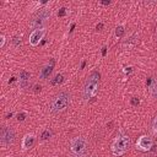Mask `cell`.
Segmentation results:
<instances>
[{
	"mask_svg": "<svg viewBox=\"0 0 157 157\" xmlns=\"http://www.w3.org/2000/svg\"><path fill=\"white\" fill-rule=\"evenodd\" d=\"M98 86H99V74L95 71L86 78L82 88V98L85 102H90V99L96 96L98 91Z\"/></svg>",
	"mask_w": 157,
	"mask_h": 157,
	"instance_id": "cell-1",
	"label": "cell"
},
{
	"mask_svg": "<svg viewBox=\"0 0 157 157\" xmlns=\"http://www.w3.org/2000/svg\"><path fill=\"white\" fill-rule=\"evenodd\" d=\"M130 147V138L124 133H119L112 142V152L114 156H123Z\"/></svg>",
	"mask_w": 157,
	"mask_h": 157,
	"instance_id": "cell-2",
	"label": "cell"
},
{
	"mask_svg": "<svg viewBox=\"0 0 157 157\" xmlns=\"http://www.w3.org/2000/svg\"><path fill=\"white\" fill-rule=\"evenodd\" d=\"M69 102H70V95L68 92H60L52 99L49 109L54 114L61 113V112H64L66 108H68Z\"/></svg>",
	"mask_w": 157,
	"mask_h": 157,
	"instance_id": "cell-3",
	"label": "cell"
},
{
	"mask_svg": "<svg viewBox=\"0 0 157 157\" xmlns=\"http://www.w3.org/2000/svg\"><path fill=\"white\" fill-rule=\"evenodd\" d=\"M70 150L71 152L77 156V157H82L87 153V150H88V144H87V140L82 136H77V138H74L71 141H70Z\"/></svg>",
	"mask_w": 157,
	"mask_h": 157,
	"instance_id": "cell-4",
	"label": "cell"
},
{
	"mask_svg": "<svg viewBox=\"0 0 157 157\" xmlns=\"http://www.w3.org/2000/svg\"><path fill=\"white\" fill-rule=\"evenodd\" d=\"M50 15H52V13H50L49 9H42L39 13H38L35 17H33V20L31 21L30 27H31L32 30H37V28L44 27L43 24L50 17Z\"/></svg>",
	"mask_w": 157,
	"mask_h": 157,
	"instance_id": "cell-5",
	"label": "cell"
},
{
	"mask_svg": "<svg viewBox=\"0 0 157 157\" xmlns=\"http://www.w3.org/2000/svg\"><path fill=\"white\" fill-rule=\"evenodd\" d=\"M15 131L9 128V127H4L1 128V131H0V142L4 147L6 146H10V145H13L15 142Z\"/></svg>",
	"mask_w": 157,
	"mask_h": 157,
	"instance_id": "cell-6",
	"label": "cell"
},
{
	"mask_svg": "<svg viewBox=\"0 0 157 157\" xmlns=\"http://www.w3.org/2000/svg\"><path fill=\"white\" fill-rule=\"evenodd\" d=\"M135 146H136V150L141 152H149L153 146V141L149 135H141L136 140Z\"/></svg>",
	"mask_w": 157,
	"mask_h": 157,
	"instance_id": "cell-7",
	"label": "cell"
},
{
	"mask_svg": "<svg viewBox=\"0 0 157 157\" xmlns=\"http://www.w3.org/2000/svg\"><path fill=\"white\" fill-rule=\"evenodd\" d=\"M46 33H47V28L46 27H41V28H37V30H33L31 32L30 39H28L30 44L32 47H37L38 44L42 42V39L44 38Z\"/></svg>",
	"mask_w": 157,
	"mask_h": 157,
	"instance_id": "cell-8",
	"label": "cell"
},
{
	"mask_svg": "<svg viewBox=\"0 0 157 157\" xmlns=\"http://www.w3.org/2000/svg\"><path fill=\"white\" fill-rule=\"evenodd\" d=\"M53 69H54V60L52 59L50 63L42 66V69L39 71V78H42V80H48L53 73Z\"/></svg>",
	"mask_w": 157,
	"mask_h": 157,
	"instance_id": "cell-9",
	"label": "cell"
},
{
	"mask_svg": "<svg viewBox=\"0 0 157 157\" xmlns=\"http://www.w3.org/2000/svg\"><path fill=\"white\" fill-rule=\"evenodd\" d=\"M36 142V136L33 134H26L22 139V150L26 151L31 147H33V145Z\"/></svg>",
	"mask_w": 157,
	"mask_h": 157,
	"instance_id": "cell-10",
	"label": "cell"
},
{
	"mask_svg": "<svg viewBox=\"0 0 157 157\" xmlns=\"http://www.w3.org/2000/svg\"><path fill=\"white\" fill-rule=\"evenodd\" d=\"M30 78H31V73L26 71V70H22L20 71V75H19V80L21 82V86H27V82L30 81Z\"/></svg>",
	"mask_w": 157,
	"mask_h": 157,
	"instance_id": "cell-11",
	"label": "cell"
},
{
	"mask_svg": "<svg viewBox=\"0 0 157 157\" xmlns=\"http://www.w3.org/2000/svg\"><path fill=\"white\" fill-rule=\"evenodd\" d=\"M149 91H150L151 97L155 98V99H157V78H153V80H152Z\"/></svg>",
	"mask_w": 157,
	"mask_h": 157,
	"instance_id": "cell-12",
	"label": "cell"
},
{
	"mask_svg": "<svg viewBox=\"0 0 157 157\" xmlns=\"http://www.w3.org/2000/svg\"><path fill=\"white\" fill-rule=\"evenodd\" d=\"M63 81H64V76H63L61 74H58V75L54 76V78H52V80H50V85H52V86H58V85H60Z\"/></svg>",
	"mask_w": 157,
	"mask_h": 157,
	"instance_id": "cell-13",
	"label": "cell"
},
{
	"mask_svg": "<svg viewBox=\"0 0 157 157\" xmlns=\"http://www.w3.org/2000/svg\"><path fill=\"white\" fill-rule=\"evenodd\" d=\"M52 135H53V133H52V130H49V129H46L43 133H42V140L43 141H46V140H49L50 138H52Z\"/></svg>",
	"mask_w": 157,
	"mask_h": 157,
	"instance_id": "cell-14",
	"label": "cell"
},
{
	"mask_svg": "<svg viewBox=\"0 0 157 157\" xmlns=\"http://www.w3.org/2000/svg\"><path fill=\"white\" fill-rule=\"evenodd\" d=\"M124 32H125L124 26H118V27L116 28V37H117V38H121L123 36H124Z\"/></svg>",
	"mask_w": 157,
	"mask_h": 157,
	"instance_id": "cell-15",
	"label": "cell"
},
{
	"mask_svg": "<svg viewBox=\"0 0 157 157\" xmlns=\"http://www.w3.org/2000/svg\"><path fill=\"white\" fill-rule=\"evenodd\" d=\"M13 43H14V46H15V47H19L20 44H21V37L15 36V37L13 38Z\"/></svg>",
	"mask_w": 157,
	"mask_h": 157,
	"instance_id": "cell-16",
	"label": "cell"
},
{
	"mask_svg": "<svg viewBox=\"0 0 157 157\" xmlns=\"http://www.w3.org/2000/svg\"><path fill=\"white\" fill-rule=\"evenodd\" d=\"M152 130H153V133L157 134V116H156V118L152 121Z\"/></svg>",
	"mask_w": 157,
	"mask_h": 157,
	"instance_id": "cell-17",
	"label": "cell"
},
{
	"mask_svg": "<svg viewBox=\"0 0 157 157\" xmlns=\"http://www.w3.org/2000/svg\"><path fill=\"white\" fill-rule=\"evenodd\" d=\"M131 104H133V106H139V104H140V99L136 98V97H133V98H131Z\"/></svg>",
	"mask_w": 157,
	"mask_h": 157,
	"instance_id": "cell-18",
	"label": "cell"
},
{
	"mask_svg": "<svg viewBox=\"0 0 157 157\" xmlns=\"http://www.w3.org/2000/svg\"><path fill=\"white\" fill-rule=\"evenodd\" d=\"M25 118H26V113H19L17 114V120L19 121H24Z\"/></svg>",
	"mask_w": 157,
	"mask_h": 157,
	"instance_id": "cell-19",
	"label": "cell"
},
{
	"mask_svg": "<svg viewBox=\"0 0 157 157\" xmlns=\"http://www.w3.org/2000/svg\"><path fill=\"white\" fill-rule=\"evenodd\" d=\"M65 14H66V7H61V9L59 10V13H58V15H59L60 17L65 16Z\"/></svg>",
	"mask_w": 157,
	"mask_h": 157,
	"instance_id": "cell-20",
	"label": "cell"
},
{
	"mask_svg": "<svg viewBox=\"0 0 157 157\" xmlns=\"http://www.w3.org/2000/svg\"><path fill=\"white\" fill-rule=\"evenodd\" d=\"M5 46V36H1L0 37V48H4Z\"/></svg>",
	"mask_w": 157,
	"mask_h": 157,
	"instance_id": "cell-21",
	"label": "cell"
},
{
	"mask_svg": "<svg viewBox=\"0 0 157 157\" xmlns=\"http://www.w3.org/2000/svg\"><path fill=\"white\" fill-rule=\"evenodd\" d=\"M41 88H42L41 85H35V92H41Z\"/></svg>",
	"mask_w": 157,
	"mask_h": 157,
	"instance_id": "cell-22",
	"label": "cell"
},
{
	"mask_svg": "<svg viewBox=\"0 0 157 157\" xmlns=\"http://www.w3.org/2000/svg\"><path fill=\"white\" fill-rule=\"evenodd\" d=\"M106 54H107V47L103 46L102 47V57H106Z\"/></svg>",
	"mask_w": 157,
	"mask_h": 157,
	"instance_id": "cell-23",
	"label": "cell"
},
{
	"mask_svg": "<svg viewBox=\"0 0 157 157\" xmlns=\"http://www.w3.org/2000/svg\"><path fill=\"white\" fill-rule=\"evenodd\" d=\"M96 28H97L98 31H101V30H102V28H103V24H98V25L96 26Z\"/></svg>",
	"mask_w": 157,
	"mask_h": 157,
	"instance_id": "cell-24",
	"label": "cell"
},
{
	"mask_svg": "<svg viewBox=\"0 0 157 157\" xmlns=\"http://www.w3.org/2000/svg\"><path fill=\"white\" fill-rule=\"evenodd\" d=\"M101 4H103V5H109V4H110V1H102Z\"/></svg>",
	"mask_w": 157,
	"mask_h": 157,
	"instance_id": "cell-25",
	"label": "cell"
},
{
	"mask_svg": "<svg viewBox=\"0 0 157 157\" xmlns=\"http://www.w3.org/2000/svg\"><path fill=\"white\" fill-rule=\"evenodd\" d=\"M11 117H13V113H10V114H7V116H6V119H9V118H11Z\"/></svg>",
	"mask_w": 157,
	"mask_h": 157,
	"instance_id": "cell-26",
	"label": "cell"
},
{
	"mask_svg": "<svg viewBox=\"0 0 157 157\" xmlns=\"http://www.w3.org/2000/svg\"><path fill=\"white\" fill-rule=\"evenodd\" d=\"M156 41H157V37H156Z\"/></svg>",
	"mask_w": 157,
	"mask_h": 157,
	"instance_id": "cell-27",
	"label": "cell"
}]
</instances>
